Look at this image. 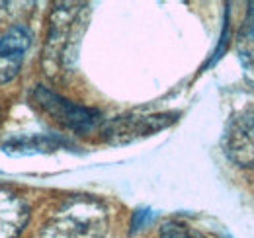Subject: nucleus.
Wrapping results in <instances>:
<instances>
[{"instance_id":"4","label":"nucleus","mask_w":254,"mask_h":238,"mask_svg":"<svg viewBox=\"0 0 254 238\" xmlns=\"http://www.w3.org/2000/svg\"><path fill=\"white\" fill-rule=\"evenodd\" d=\"M223 149L237 166L254 168V106L241 110L227 123Z\"/></svg>"},{"instance_id":"3","label":"nucleus","mask_w":254,"mask_h":238,"mask_svg":"<svg viewBox=\"0 0 254 238\" xmlns=\"http://www.w3.org/2000/svg\"><path fill=\"white\" fill-rule=\"evenodd\" d=\"M32 102L51 119H55L59 125H63L64 129H70L74 133H88L96 129V125L100 123V112H96L92 108H84V106H76L68 100H64L63 96L55 94L53 90L45 88V86H35L32 92Z\"/></svg>"},{"instance_id":"1","label":"nucleus","mask_w":254,"mask_h":238,"mask_svg":"<svg viewBox=\"0 0 254 238\" xmlns=\"http://www.w3.org/2000/svg\"><path fill=\"white\" fill-rule=\"evenodd\" d=\"M86 14L88 4L63 2L55 6L43 51V66L49 76L66 70L76 57L80 35L86 28Z\"/></svg>"},{"instance_id":"6","label":"nucleus","mask_w":254,"mask_h":238,"mask_svg":"<svg viewBox=\"0 0 254 238\" xmlns=\"http://www.w3.org/2000/svg\"><path fill=\"white\" fill-rule=\"evenodd\" d=\"M172 121H174V118H170V116H147V118L131 116V118L110 121L106 125V129H104V133H106V139L110 143L124 145V143L137 139V137H143V135L155 133L159 129H164Z\"/></svg>"},{"instance_id":"8","label":"nucleus","mask_w":254,"mask_h":238,"mask_svg":"<svg viewBox=\"0 0 254 238\" xmlns=\"http://www.w3.org/2000/svg\"><path fill=\"white\" fill-rule=\"evenodd\" d=\"M237 51H239V57H241L243 68H245L249 80L254 84V4H251L249 16L239 31Z\"/></svg>"},{"instance_id":"2","label":"nucleus","mask_w":254,"mask_h":238,"mask_svg":"<svg viewBox=\"0 0 254 238\" xmlns=\"http://www.w3.org/2000/svg\"><path fill=\"white\" fill-rule=\"evenodd\" d=\"M108 217L90 197H78L59 209L43 227L39 238H106Z\"/></svg>"},{"instance_id":"5","label":"nucleus","mask_w":254,"mask_h":238,"mask_svg":"<svg viewBox=\"0 0 254 238\" xmlns=\"http://www.w3.org/2000/svg\"><path fill=\"white\" fill-rule=\"evenodd\" d=\"M32 45V33L26 26H12L0 37V84L18 76L26 53Z\"/></svg>"},{"instance_id":"10","label":"nucleus","mask_w":254,"mask_h":238,"mask_svg":"<svg viewBox=\"0 0 254 238\" xmlns=\"http://www.w3.org/2000/svg\"><path fill=\"white\" fill-rule=\"evenodd\" d=\"M159 238H209L205 237L201 231L193 229L184 223H168L162 227Z\"/></svg>"},{"instance_id":"9","label":"nucleus","mask_w":254,"mask_h":238,"mask_svg":"<svg viewBox=\"0 0 254 238\" xmlns=\"http://www.w3.org/2000/svg\"><path fill=\"white\" fill-rule=\"evenodd\" d=\"M63 145L61 139H51V137H20L4 143V152L12 156H26V154H35L43 150L57 149Z\"/></svg>"},{"instance_id":"7","label":"nucleus","mask_w":254,"mask_h":238,"mask_svg":"<svg viewBox=\"0 0 254 238\" xmlns=\"http://www.w3.org/2000/svg\"><path fill=\"white\" fill-rule=\"evenodd\" d=\"M30 219V207L18 193L0 187V238H20Z\"/></svg>"}]
</instances>
